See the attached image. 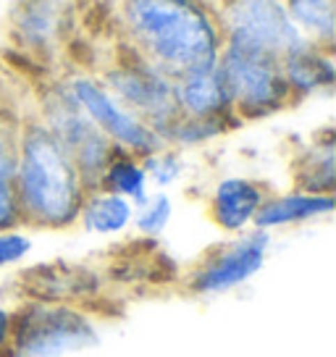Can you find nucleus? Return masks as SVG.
Here are the masks:
<instances>
[{
    "label": "nucleus",
    "mask_w": 336,
    "mask_h": 357,
    "mask_svg": "<svg viewBox=\"0 0 336 357\" xmlns=\"http://www.w3.org/2000/svg\"><path fill=\"white\" fill-rule=\"evenodd\" d=\"M77 0H13L6 16V40L19 56L56 66L74 43Z\"/></svg>",
    "instance_id": "nucleus-8"
},
{
    "label": "nucleus",
    "mask_w": 336,
    "mask_h": 357,
    "mask_svg": "<svg viewBox=\"0 0 336 357\" xmlns=\"http://www.w3.org/2000/svg\"><path fill=\"white\" fill-rule=\"evenodd\" d=\"M22 300L61 302L87 307L105 294V276L95 266L84 263H40L19 276Z\"/></svg>",
    "instance_id": "nucleus-11"
},
{
    "label": "nucleus",
    "mask_w": 336,
    "mask_h": 357,
    "mask_svg": "<svg viewBox=\"0 0 336 357\" xmlns=\"http://www.w3.org/2000/svg\"><path fill=\"white\" fill-rule=\"evenodd\" d=\"M84 195L87 184L66 147L37 113H24L16 139V200L22 226L32 231L77 229Z\"/></svg>",
    "instance_id": "nucleus-2"
},
{
    "label": "nucleus",
    "mask_w": 336,
    "mask_h": 357,
    "mask_svg": "<svg viewBox=\"0 0 336 357\" xmlns=\"http://www.w3.org/2000/svg\"><path fill=\"white\" fill-rule=\"evenodd\" d=\"M336 211L334 195H318V192L305 190H287V192H270L268 200L263 202L258 218H255V229L263 231H281V229H291V226H303V223L323 221Z\"/></svg>",
    "instance_id": "nucleus-15"
},
{
    "label": "nucleus",
    "mask_w": 336,
    "mask_h": 357,
    "mask_svg": "<svg viewBox=\"0 0 336 357\" xmlns=\"http://www.w3.org/2000/svg\"><path fill=\"white\" fill-rule=\"evenodd\" d=\"M294 190L334 195L336 192V134L334 126H323L291 158Z\"/></svg>",
    "instance_id": "nucleus-16"
},
{
    "label": "nucleus",
    "mask_w": 336,
    "mask_h": 357,
    "mask_svg": "<svg viewBox=\"0 0 336 357\" xmlns=\"http://www.w3.org/2000/svg\"><path fill=\"white\" fill-rule=\"evenodd\" d=\"M174 98L179 116L190 119H239L218 63L192 68L174 77Z\"/></svg>",
    "instance_id": "nucleus-14"
},
{
    "label": "nucleus",
    "mask_w": 336,
    "mask_h": 357,
    "mask_svg": "<svg viewBox=\"0 0 336 357\" xmlns=\"http://www.w3.org/2000/svg\"><path fill=\"white\" fill-rule=\"evenodd\" d=\"M102 331L87 307L22 300L13 307L6 357H68L100 347Z\"/></svg>",
    "instance_id": "nucleus-4"
},
{
    "label": "nucleus",
    "mask_w": 336,
    "mask_h": 357,
    "mask_svg": "<svg viewBox=\"0 0 336 357\" xmlns=\"http://www.w3.org/2000/svg\"><path fill=\"white\" fill-rule=\"evenodd\" d=\"M32 111L56 134L58 142L66 147V153L77 163L79 174L87 184V190H92L111 158L113 145L71 98L61 71L43 79V84L37 87V100H34Z\"/></svg>",
    "instance_id": "nucleus-5"
},
{
    "label": "nucleus",
    "mask_w": 336,
    "mask_h": 357,
    "mask_svg": "<svg viewBox=\"0 0 336 357\" xmlns=\"http://www.w3.org/2000/svg\"><path fill=\"white\" fill-rule=\"evenodd\" d=\"M132 221H135V202L92 187L79 208L77 226L92 236H121L132 231Z\"/></svg>",
    "instance_id": "nucleus-18"
},
{
    "label": "nucleus",
    "mask_w": 336,
    "mask_h": 357,
    "mask_svg": "<svg viewBox=\"0 0 336 357\" xmlns=\"http://www.w3.org/2000/svg\"><path fill=\"white\" fill-rule=\"evenodd\" d=\"M297 29L323 47L336 43V0H284Z\"/></svg>",
    "instance_id": "nucleus-21"
},
{
    "label": "nucleus",
    "mask_w": 336,
    "mask_h": 357,
    "mask_svg": "<svg viewBox=\"0 0 336 357\" xmlns=\"http://www.w3.org/2000/svg\"><path fill=\"white\" fill-rule=\"evenodd\" d=\"M142 166H145L147 178H150V190L168 192L187 174V153L163 145L160 150L142 158Z\"/></svg>",
    "instance_id": "nucleus-23"
},
{
    "label": "nucleus",
    "mask_w": 336,
    "mask_h": 357,
    "mask_svg": "<svg viewBox=\"0 0 336 357\" xmlns=\"http://www.w3.org/2000/svg\"><path fill=\"white\" fill-rule=\"evenodd\" d=\"M270 187L258 176H245V174H229L221 176L213 187L208 190L205 213L218 231L226 236L242 234L255 226L263 202L268 200Z\"/></svg>",
    "instance_id": "nucleus-12"
},
{
    "label": "nucleus",
    "mask_w": 336,
    "mask_h": 357,
    "mask_svg": "<svg viewBox=\"0 0 336 357\" xmlns=\"http://www.w3.org/2000/svg\"><path fill=\"white\" fill-rule=\"evenodd\" d=\"M213 6L224 32L250 37L279 56L307 40L291 22L284 0H215Z\"/></svg>",
    "instance_id": "nucleus-10"
},
{
    "label": "nucleus",
    "mask_w": 336,
    "mask_h": 357,
    "mask_svg": "<svg viewBox=\"0 0 336 357\" xmlns=\"http://www.w3.org/2000/svg\"><path fill=\"white\" fill-rule=\"evenodd\" d=\"M95 187L102 192H111V195H119V197H126L135 205L153 192L147 171L142 166V158L129 153V150H121V147H113L111 158L102 168V174L98 176Z\"/></svg>",
    "instance_id": "nucleus-19"
},
{
    "label": "nucleus",
    "mask_w": 336,
    "mask_h": 357,
    "mask_svg": "<svg viewBox=\"0 0 336 357\" xmlns=\"http://www.w3.org/2000/svg\"><path fill=\"white\" fill-rule=\"evenodd\" d=\"M34 239L29 236V229H0V271L22 266L32 255Z\"/></svg>",
    "instance_id": "nucleus-24"
},
{
    "label": "nucleus",
    "mask_w": 336,
    "mask_h": 357,
    "mask_svg": "<svg viewBox=\"0 0 336 357\" xmlns=\"http://www.w3.org/2000/svg\"><path fill=\"white\" fill-rule=\"evenodd\" d=\"M281 71H284L294 105L318 98V95H331L336 87L334 47H323V45L305 40L294 50L281 56Z\"/></svg>",
    "instance_id": "nucleus-13"
},
{
    "label": "nucleus",
    "mask_w": 336,
    "mask_h": 357,
    "mask_svg": "<svg viewBox=\"0 0 336 357\" xmlns=\"http://www.w3.org/2000/svg\"><path fill=\"white\" fill-rule=\"evenodd\" d=\"M119 40L168 77L218 63L224 29L211 0H116Z\"/></svg>",
    "instance_id": "nucleus-1"
},
{
    "label": "nucleus",
    "mask_w": 336,
    "mask_h": 357,
    "mask_svg": "<svg viewBox=\"0 0 336 357\" xmlns=\"http://www.w3.org/2000/svg\"><path fill=\"white\" fill-rule=\"evenodd\" d=\"M218 68L242 123L273 119L294 108L291 92L281 71V56L266 45L234 32H224Z\"/></svg>",
    "instance_id": "nucleus-3"
},
{
    "label": "nucleus",
    "mask_w": 336,
    "mask_h": 357,
    "mask_svg": "<svg viewBox=\"0 0 336 357\" xmlns=\"http://www.w3.org/2000/svg\"><path fill=\"white\" fill-rule=\"evenodd\" d=\"M245 123L239 119H190V116H176L174 123L163 132V145L176 147L181 153L200 150L221 139L226 134L242 129Z\"/></svg>",
    "instance_id": "nucleus-20"
},
{
    "label": "nucleus",
    "mask_w": 336,
    "mask_h": 357,
    "mask_svg": "<svg viewBox=\"0 0 336 357\" xmlns=\"http://www.w3.org/2000/svg\"><path fill=\"white\" fill-rule=\"evenodd\" d=\"M11 321H13V307L0 305V357L8 355V344H11Z\"/></svg>",
    "instance_id": "nucleus-25"
},
{
    "label": "nucleus",
    "mask_w": 336,
    "mask_h": 357,
    "mask_svg": "<svg viewBox=\"0 0 336 357\" xmlns=\"http://www.w3.org/2000/svg\"><path fill=\"white\" fill-rule=\"evenodd\" d=\"M171 221H174V200H171V195L153 190L145 200H139L135 205L132 229L147 242H155L168 231Z\"/></svg>",
    "instance_id": "nucleus-22"
},
{
    "label": "nucleus",
    "mask_w": 336,
    "mask_h": 357,
    "mask_svg": "<svg viewBox=\"0 0 336 357\" xmlns=\"http://www.w3.org/2000/svg\"><path fill=\"white\" fill-rule=\"evenodd\" d=\"M24 113L0 102V229H19L22 213L16 200V139Z\"/></svg>",
    "instance_id": "nucleus-17"
},
{
    "label": "nucleus",
    "mask_w": 336,
    "mask_h": 357,
    "mask_svg": "<svg viewBox=\"0 0 336 357\" xmlns=\"http://www.w3.org/2000/svg\"><path fill=\"white\" fill-rule=\"evenodd\" d=\"M95 71L102 79V84L111 89L129 111L137 113L145 123H150L163 139V132L179 116L176 98H174V79L163 74L158 66H153L150 61H145L139 53H135L121 40L116 43V47Z\"/></svg>",
    "instance_id": "nucleus-6"
},
{
    "label": "nucleus",
    "mask_w": 336,
    "mask_h": 357,
    "mask_svg": "<svg viewBox=\"0 0 336 357\" xmlns=\"http://www.w3.org/2000/svg\"><path fill=\"white\" fill-rule=\"evenodd\" d=\"M273 245V234L263 229H247L205 250L194 266L184 273V291L192 297H221L242 289L245 284L260 276L266 268Z\"/></svg>",
    "instance_id": "nucleus-7"
},
{
    "label": "nucleus",
    "mask_w": 336,
    "mask_h": 357,
    "mask_svg": "<svg viewBox=\"0 0 336 357\" xmlns=\"http://www.w3.org/2000/svg\"><path fill=\"white\" fill-rule=\"evenodd\" d=\"M61 77L66 82L68 92L77 100V105L111 139L113 147L129 150L139 158L150 155V153L163 147L160 134L150 123L142 121L137 113L129 111L111 89L102 84V79L98 77L95 68L71 66L63 68Z\"/></svg>",
    "instance_id": "nucleus-9"
}]
</instances>
